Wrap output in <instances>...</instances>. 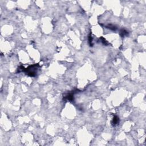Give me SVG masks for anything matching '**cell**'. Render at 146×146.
<instances>
[{
	"instance_id": "cell-1",
	"label": "cell",
	"mask_w": 146,
	"mask_h": 146,
	"mask_svg": "<svg viewBox=\"0 0 146 146\" xmlns=\"http://www.w3.org/2000/svg\"><path fill=\"white\" fill-rule=\"evenodd\" d=\"M38 65H34L33 66H30L29 67L26 69L24 71L28 74L29 76H35V70H37L38 68Z\"/></svg>"
},
{
	"instance_id": "cell-2",
	"label": "cell",
	"mask_w": 146,
	"mask_h": 146,
	"mask_svg": "<svg viewBox=\"0 0 146 146\" xmlns=\"http://www.w3.org/2000/svg\"><path fill=\"white\" fill-rule=\"evenodd\" d=\"M119 118H118V117L115 116L114 118L113 121H112V125H113L114 126H115L116 125H117L118 123H119Z\"/></svg>"
}]
</instances>
